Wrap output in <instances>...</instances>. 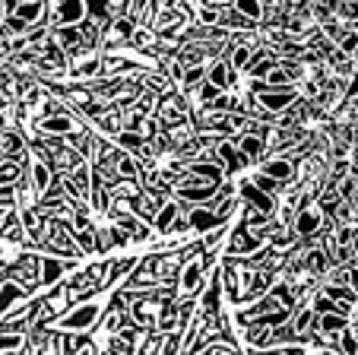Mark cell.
<instances>
[{"label":"cell","mask_w":358,"mask_h":355,"mask_svg":"<svg viewBox=\"0 0 358 355\" xmlns=\"http://www.w3.org/2000/svg\"><path fill=\"white\" fill-rule=\"evenodd\" d=\"M105 314V302L92 298V302H80L76 308H70L67 314L57 321V330H67V333H89L95 323Z\"/></svg>","instance_id":"obj_1"},{"label":"cell","mask_w":358,"mask_h":355,"mask_svg":"<svg viewBox=\"0 0 358 355\" xmlns=\"http://www.w3.org/2000/svg\"><path fill=\"white\" fill-rule=\"evenodd\" d=\"M203 282H206V263H203V251L200 248H190L187 257H184V263H181V273H178L175 292L181 295V298H190V295H196L203 288Z\"/></svg>","instance_id":"obj_2"},{"label":"cell","mask_w":358,"mask_h":355,"mask_svg":"<svg viewBox=\"0 0 358 355\" xmlns=\"http://www.w3.org/2000/svg\"><path fill=\"white\" fill-rule=\"evenodd\" d=\"M67 74H70V76H80V80L101 74V54H99V45H76V48H70Z\"/></svg>","instance_id":"obj_3"},{"label":"cell","mask_w":358,"mask_h":355,"mask_svg":"<svg viewBox=\"0 0 358 355\" xmlns=\"http://www.w3.org/2000/svg\"><path fill=\"white\" fill-rule=\"evenodd\" d=\"M254 99H257L270 114H282V111H289V108H295V102L301 99V95H298L295 86L289 83V86H266L264 92H257Z\"/></svg>","instance_id":"obj_4"},{"label":"cell","mask_w":358,"mask_h":355,"mask_svg":"<svg viewBox=\"0 0 358 355\" xmlns=\"http://www.w3.org/2000/svg\"><path fill=\"white\" fill-rule=\"evenodd\" d=\"M89 20L86 0H55L51 4V22L55 26H80Z\"/></svg>","instance_id":"obj_5"},{"label":"cell","mask_w":358,"mask_h":355,"mask_svg":"<svg viewBox=\"0 0 358 355\" xmlns=\"http://www.w3.org/2000/svg\"><path fill=\"white\" fill-rule=\"evenodd\" d=\"M7 276L10 279H16L26 292H32L35 286L41 282V257H35V254H22L20 260L13 263V267L7 270Z\"/></svg>","instance_id":"obj_6"},{"label":"cell","mask_w":358,"mask_h":355,"mask_svg":"<svg viewBox=\"0 0 358 355\" xmlns=\"http://www.w3.org/2000/svg\"><path fill=\"white\" fill-rule=\"evenodd\" d=\"M292 228H295L298 238H317V235L324 232V209H320V203L317 207H308V203L298 207Z\"/></svg>","instance_id":"obj_7"},{"label":"cell","mask_w":358,"mask_h":355,"mask_svg":"<svg viewBox=\"0 0 358 355\" xmlns=\"http://www.w3.org/2000/svg\"><path fill=\"white\" fill-rule=\"evenodd\" d=\"M80 267V257H61V254H45L41 257V282L45 286H57L64 282L67 270Z\"/></svg>","instance_id":"obj_8"},{"label":"cell","mask_w":358,"mask_h":355,"mask_svg":"<svg viewBox=\"0 0 358 355\" xmlns=\"http://www.w3.org/2000/svg\"><path fill=\"white\" fill-rule=\"evenodd\" d=\"M35 127L45 137H67V134L83 130V124H76V118H70L67 111H51V114H45V118H38Z\"/></svg>","instance_id":"obj_9"},{"label":"cell","mask_w":358,"mask_h":355,"mask_svg":"<svg viewBox=\"0 0 358 355\" xmlns=\"http://www.w3.org/2000/svg\"><path fill=\"white\" fill-rule=\"evenodd\" d=\"M238 197H241L248 207H254V209H260V213H266V216H276V197L273 194H266L264 188H257L254 181H244L241 188H238Z\"/></svg>","instance_id":"obj_10"},{"label":"cell","mask_w":358,"mask_h":355,"mask_svg":"<svg viewBox=\"0 0 358 355\" xmlns=\"http://www.w3.org/2000/svg\"><path fill=\"white\" fill-rule=\"evenodd\" d=\"M222 295H225V286H222V270H213L210 276V286H206V292H203L200 298V311L203 314H219L222 311Z\"/></svg>","instance_id":"obj_11"},{"label":"cell","mask_w":358,"mask_h":355,"mask_svg":"<svg viewBox=\"0 0 358 355\" xmlns=\"http://www.w3.org/2000/svg\"><path fill=\"white\" fill-rule=\"evenodd\" d=\"M115 225L121 228L127 238H134V242H146V238H149V222L143 219V216H136L134 209H127V213H117L115 216Z\"/></svg>","instance_id":"obj_12"},{"label":"cell","mask_w":358,"mask_h":355,"mask_svg":"<svg viewBox=\"0 0 358 355\" xmlns=\"http://www.w3.org/2000/svg\"><path fill=\"white\" fill-rule=\"evenodd\" d=\"M16 16H20L22 22H29L32 29H38L41 22L48 20V13H51V7H48V0H22V4H16L13 10Z\"/></svg>","instance_id":"obj_13"},{"label":"cell","mask_w":358,"mask_h":355,"mask_svg":"<svg viewBox=\"0 0 358 355\" xmlns=\"http://www.w3.org/2000/svg\"><path fill=\"white\" fill-rule=\"evenodd\" d=\"M187 222H190V228H194V232L206 235L210 228L222 225V222H229V219H222V216H219L213 207H196V203H194V209L187 213Z\"/></svg>","instance_id":"obj_14"},{"label":"cell","mask_w":358,"mask_h":355,"mask_svg":"<svg viewBox=\"0 0 358 355\" xmlns=\"http://www.w3.org/2000/svg\"><path fill=\"white\" fill-rule=\"evenodd\" d=\"M216 155H219V162H222L225 174H235L241 165H248V155L238 149V143H231V137L219 143V146H216Z\"/></svg>","instance_id":"obj_15"},{"label":"cell","mask_w":358,"mask_h":355,"mask_svg":"<svg viewBox=\"0 0 358 355\" xmlns=\"http://www.w3.org/2000/svg\"><path fill=\"white\" fill-rule=\"evenodd\" d=\"M260 172L270 174V178H276L282 188L295 184V178H298V174H295V165H292V159H282V155H279V159H266L264 165H260Z\"/></svg>","instance_id":"obj_16"},{"label":"cell","mask_w":358,"mask_h":355,"mask_svg":"<svg viewBox=\"0 0 358 355\" xmlns=\"http://www.w3.org/2000/svg\"><path fill=\"white\" fill-rule=\"evenodd\" d=\"M178 216H181V203H178V197L175 200H162V207H159L156 216H152V228H156V235H169Z\"/></svg>","instance_id":"obj_17"},{"label":"cell","mask_w":358,"mask_h":355,"mask_svg":"<svg viewBox=\"0 0 358 355\" xmlns=\"http://www.w3.org/2000/svg\"><path fill=\"white\" fill-rule=\"evenodd\" d=\"M219 26L231 29V32H250V29H257V22L250 20V16H244L238 7H222L219 10Z\"/></svg>","instance_id":"obj_18"},{"label":"cell","mask_w":358,"mask_h":355,"mask_svg":"<svg viewBox=\"0 0 358 355\" xmlns=\"http://www.w3.org/2000/svg\"><path fill=\"white\" fill-rule=\"evenodd\" d=\"M238 149H241L244 155H248V162H260L266 155V140L264 134H254V130H244L241 137H238Z\"/></svg>","instance_id":"obj_19"},{"label":"cell","mask_w":358,"mask_h":355,"mask_svg":"<svg viewBox=\"0 0 358 355\" xmlns=\"http://www.w3.org/2000/svg\"><path fill=\"white\" fill-rule=\"evenodd\" d=\"M22 295H26V288H22L16 279H10L7 276V279L0 282V317L7 314V311H13L16 305L22 302Z\"/></svg>","instance_id":"obj_20"},{"label":"cell","mask_w":358,"mask_h":355,"mask_svg":"<svg viewBox=\"0 0 358 355\" xmlns=\"http://www.w3.org/2000/svg\"><path fill=\"white\" fill-rule=\"evenodd\" d=\"M206 80L213 83V86H219L225 92V89L235 83V70H231V64L225 61V57H216V61L206 67Z\"/></svg>","instance_id":"obj_21"},{"label":"cell","mask_w":358,"mask_h":355,"mask_svg":"<svg viewBox=\"0 0 358 355\" xmlns=\"http://www.w3.org/2000/svg\"><path fill=\"white\" fill-rule=\"evenodd\" d=\"M254 48H257V45H250V41H235V45L229 41V45H225V51H229V54H225V61L231 64V70H244V67H248V61L254 57Z\"/></svg>","instance_id":"obj_22"},{"label":"cell","mask_w":358,"mask_h":355,"mask_svg":"<svg viewBox=\"0 0 358 355\" xmlns=\"http://www.w3.org/2000/svg\"><path fill=\"white\" fill-rule=\"evenodd\" d=\"M22 257V244L20 238H10V235H0V273H7L16 260Z\"/></svg>","instance_id":"obj_23"},{"label":"cell","mask_w":358,"mask_h":355,"mask_svg":"<svg viewBox=\"0 0 358 355\" xmlns=\"http://www.w3.org/2000/svg\"><path fill=\"white\" fill-rule=\"evenodd\" d=\"M0 149H3V155L7 159H26V143H22V137L16 134V130H0Z\"/></svg>","instance_id":"obj_24"},{"label":"cell","mask_w":358,"mask_h":355,"mask_svg":"<svg viewBox=\"0 0 358 355\" xmlns=\"http://www.w3.org/2000/svg\"><path fill=\"white\" fill-rule=\"evenodd\" d=\"M26 159H3L0 162V184H20L26 174Z\"/></svg>","instance_id":"obj_25"},{"label":"cell","mask_w":358,"mask_h":355,"mask_svg":"<svg viewBox=\"0 0 358 355\" xmlns=\"http://www.w3.org/2000/svg\"><path fill=\"white\" fill-rule=\"evenodd\" d=\"M115 168H117V174H121V178H140V174H143V162L136 159L134 153H117Z\"/></svg>","instance_id":"obj_26"},{"label":"cell","mask_w":358,"mask_h":355,"mask_svg":"<svg viewBox=\"0 0 358 355\" xmlns=\"http://www.w3.org/2000/svg\"><path fill=\"white\" fill-rule=\"evenodd\" d=\"M26 336V330H0V352H22Z\"/></svg>","instance_id":"obj_27"},{"label":"cell","mask_w":358,"mask_h":355,"mask_svg":"<svg viewBox=\"0 0 358 355\" xmlns=\"http://www.w3.org/2000/svg\"><path fill=\"white\" fill-rule=\"evenodd\" d=\"M64 333H67V330H64ZM95 342L89 340L86 333H67V352H83V355H92L95 352Z\"/></svg>","instance_id":"obj_28"},{"label":"cell","mask_w":358,"mask_h":355,"mask_svg":"<svg viewBox=\"0 0 358 355\" xmlns=\"http://www.w3.org/2000/svg\"><path fill=\"white\" fill-rule=\"evenodd\" d=\"M146 140H149V137L143 134V130H127V127H124L121 134H117V143H121V149H127V153H136V149H140Z\"/></svg>","instance_id":"obj_29"},{"label":"cell","mask_w":358,"mask_h":355,"mask_svg":"<svg viewBox=\"0 0 358 355\" xmlns=\"http://www.w3.org/2000/svg\"><path fill=\"white\" fill-rule=\"evenodd\" d=\"M203 80H206V64H194V67H184V74H181V86H184V89L200 86Z\"/></svg>","instance_id":"obj_30"},{"label":"cell","mask_w":358,"mask_h":355,"mask_svg":"<svg viewBox=\"0 0 358 355\" xmlns=\"http://www.w3.org/2000/svg\"><path fill=\"white\" fill-rule=\"evenodd\" d=\"M235 7L241 10L244 16H250L254 22H260V20H264V13H266V4H264V0H235Z\"/></svg>","instance_id":"obj_31"},{"label":"cell","mask_w":358,"mask_h":355,"mask_svg":"<svg viewBox=\"0 0 358 355\" xmlns=\"http://www.w3.org/2000/svg\"><path fill=\"white\" fill-rule=\"evenodd\" d=\"M130 45L143 48V51H156V35L149 32V29H134V35H130Z\"/></svg>","instance_id":"obj_32"},{"label":"cell","mask_w":358,"mask_h":355,"mask_svg":"<svg viewBox=\"0 0 358 355\" xmlns=\"http://www.w3.org/2000/svg\"><path fill=\"white\" fill-rule=\"evenodd\" d=\"M339 352H358V330L355 327H345L339 333Z\"/></svg>","instance_id":"obj_33"},{"label":"cell","mask_w":358,"mask_h":355,"mask_svg":"<svg viewBox=\"0 0 358 355\" xmlns=\"http://www.w3.org/2000/svg\"><path fill=\"white\" fill-rule=\"evenodd\" d=\"M225 235H229V225H225V222H222V225H216V228H210V232L203 235V248H216Z\"/></svg>","instance_id":"obj_34"},{"label":"cell","mask_w":358,"mask_h":355,"mask_svg":"<svg viewBox=\"0 0 358 355\" xmlns=\"http://www.w3.org/2000/svg\"><path fill=\"white\" fill-rule=\"evenodd\" d=\"M336 48L355 57V54H358V32H355V29H349V32H345L343 39H339V45H336Z\"/></svg>","instance_id":"obj_35"},{"label":"cell","mask_w":358,"mask_h":355,"mask_svg":"<svg viewBox=\"0 0 358 355\" xmlns=\"http://www.w3.org/2000/svg\"><path fill=\"white\" fill-rule=\"evenodd\" d=\"M146 86L152 89V92H162V95H169V92H171V83H169V76H162V74H152V76H146Z\"/></svg>","instance_id":"obj_36"},{"label":"cell","mask_w":358,"mask_h":355,"mask_svg":"<svg viewBox=\"0 0 358 355\" xmlns=\"http://www.w3.org/2000/svg\"><path fill=\"white\" fill-rule=\"evenodd\" d=\"M250 181L257 184V188H264L266 194H276V190H282V184H279L276 178H270V174H264V172H260V174H254Z\"/></svg>","instance_id":"obj_37"},{"label":"cell","mask_w":358,"mask_h":355,"mask_svg":"<svg viewBox=\"0 0 358 355\" xmlns=\"http://www.w3.org/2000/svg\"><path fill=\"white\" fill-rule=\"evenodd\" d=\"M16 207V184H0V209Z\"/></svg>","instance_id":"obj_38"},{"label":"cell","mask_w":358,"mask_h":355,"mask_svg":"<svg viewBox=\"0 0 358 355\" xmlns=\"http://www.w3.org/2000/svg\"><path fill=\"white\" fill-rule=\"evenodd\" d=\"M345 99H358V74L349 76V89H345Z\"/></svg>","instance_id":"obj_39"},{"label":"cell","mask_w":358,"mask_h":355,"mask_svg":"<svg viewBox=\"0 0 358 355\" xmlns=\"http://www.w3.org/2000/svg\"><path fill=\"white\" fill-rule=\"evenodd\" d=\"M355 64H358V54H355Z\"/></svg>","instance_id":"obj_40"}]
</instances>
